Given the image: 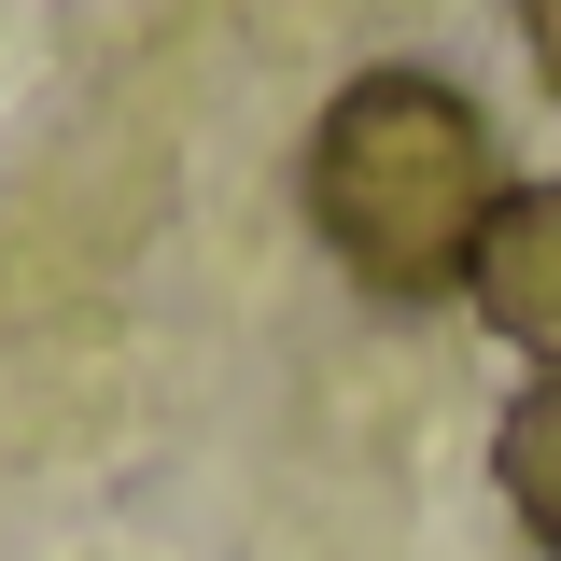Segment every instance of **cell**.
<instances>
[{
	"mask_svg": "<svg viewBox=\"0 0 561 561\" xmlns=\"http://www.w3.org/2000/svg\"><path fill=\"white\" fill-rule=\"evenodd\" d=\"M491 210H505V169H491V127H478L463 84L365 70V84L323 99V127H309V225H323V253L365 295H393V309L463 295Z\"/></svg>",
	"mask_w": 561,
	"mask_h": 561,
	"instance_id": "1",
	"label": "cell"
},
{
	"mask_svg": "<svg viewBox=\"0 0 561 561\" xmlns=\"http://www.w3.org/2000/svg\"><path fill=\"white\" fill-rule=\"evenodd\" d=\"M463 295H478L491 323H505V337H519V351L561 379V183H519V197L491 210L478 280H463Z\"/></svg>",
	"mask_w": 561,
	"mask_h": 561,
	"instance_id": "2",
	"label": "cell"
},
{
	"mask_svg": "<svg viewBox=\"0 0 561 561\" xmlns=\"http://www.w3.org/2000/svg\"><path fill=\"white\" fill-rule=\"evenodd\" d=\"M491 463H505V505L534 519V548L561 561V379H534V393L505 408V435H491Z\"/></svg>",
	"mask_w": 561,
	"mask_h": 561,
	"instance_id": "3",
	"label": "cell"
},
{
	"mask_svg": "<svg viewBox=\"0 0 561 561\" xmlns=\"http://www.w3.org/2000/svg\"><path fill=\"white\" fill-rule=\"evenodd\" d=\"M519 43H534V70H548V99H561V0H519Z\"/></svg>",
	"mask_w": 561,
	"mask_h": 561,
	"instance_id": "4",
	"label": "cell"
}]
</instances>
